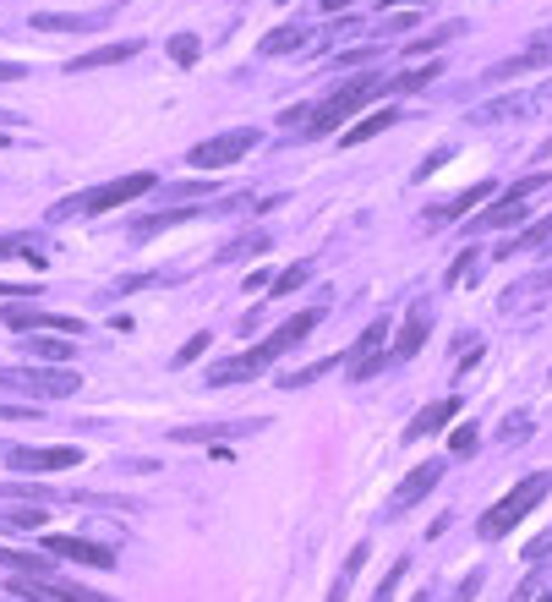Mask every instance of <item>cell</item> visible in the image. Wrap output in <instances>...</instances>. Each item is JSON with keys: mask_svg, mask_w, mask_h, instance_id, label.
I'll list each match as a JSON object with an SVG mask.
<instances>
[{"mask_svg": "<svg viewBox=\"0 0 552 602\" xmlns=\"http://www.w3.org/2000/svg\"><path fill=\"white\" fill-rule=\"evenodd\" d=\"M317 323H323V307L296 312V318H290V323H279V329L268 334V340L257 345V351H246V356H230V362H219L214 373H208V384H236V378H257L263 367H274L285 351H296V345L307 340V334L317 329Z\"/></svg>", "mask_w": 552, "mask_h": 602, "instance_id": "1", "label": "cell"}, {"mask_svg": "<svg viewBox=\"0 0 552 602\" xmlns=\"http://www.w3.org/2000/svg\"><path fill=\"white\" fill-rule=\"evenodd\" d=\"M525 214H531V208H525V198H514V192H503V198L492 203L487 214H476V219H471V236H476V230H509V225H520Z\"/></svg>", "mask_w": 552, "mask_h": 602, "instance_id": "13", "label": "cell"}, {"mask_svg": "<svg viewBox=\"0 0 552 602\" xmlns=\"http://www.w3.org/2000/svg\"><path fill=\"white\" fill-rule=\"evenodd\" d=\"M0 143H6V137H0Z\"/></svg>", "mask_w": 552, "mask_h": 602, "instance_id": "42", "label": "cell"}, {"mask_svg": "<svg viewBox=\"0 0 552 602\" xmlns=\"http://www.w3.org/2000/svg\"><path fill=\"white\" fill-rule=\"evenodd\" d=\"M33 416H39L33 405H0V422H33Z\"/></svg>", "mask_w": 552, "mask_h": 602, "instance_id": "34", "label": "cell"}, {"mask_svg": "<svg viewBox=\"0 0 552 602\" xmlns=\"http://www.w3.org/2000/svg\"><path fill=\"white\" fill-rule=\"evenodd\" d=\"M11 592H33V597H50V602H115V597L93 592V586L61 581V575H50V570L28 575V581H11Z\"/></svg>", "mask_w": 552, "mask_h": 602, "instance_id": "8", "label": "cell"}, {"mask_svg": "<svg viewBox=\"0 0 552 602\" xmlns=\"http://www.w3.org/2000/svg\"><path fill=\"white\" fill-rule=\"evenodd\" d=\"M471 258H476V252L465 247V252H460V263H454V269H449V285H460V280H465V269H471Z\"/></svg>", "mask_w": 552, "mask_h": 602, "instance_id": "38", "label": "cell"}, {"mask_svg": "<svg viewBox=\"0 0 552 602\" xmlns=\"http://www.w3.org/2000/svg\"><path fill=\"white\" fill-rule=\"evenodd\" d=\"M438 72H443V66H438V61H427V66H416V72H399V77H389V83H394V94H416V88L438 83Z\"/></svg>", "mask_w": 552, "mask_h": 602, "instance_id": "21", "label": "cell"}, {"mask_svg": "<svg viewBox=\"0 0 552 602\" xmlns=\"http://www.w3.org/2000/svg\"><path fill=\"white\" fill-rule=\"evenodd\" d=\"M339 6H350V0H323V11H339Z\"/></svg>", "mask_w": 552, "mask_h": 602, "instance_id": "41", "label": "cell"}, {"mask_svg": "<svg viewBox=\"0 0 552 602\" xmlns=\"http://www.w3.org/2000/svg\"><path fill=\"white\" fill-rule=\"evenodd\" d=\"M389 126H394V110H378V115H367V121H361V126H350V132L339 137V143H345V148H356V143H367V137L389 132Z\"/></svg>", "mask_w": 552, "mask_h": 602, "instance_id": "20", "label": "cell"}, {"mask_svg": "<svg viewBox=\"0 0 552 602\" xmlns=\"http://www.w3.org/2000/svg\"><path fill=\"white\" fill-rule=\"evenodd\" d=\"M0 564H11L17 575H39V570H44L39 553H11V548H0Z\"/></svg>", "mask_w": 552, "mask_h": 602, "instance_id": "29", "label": "cell"}, {"mask_svg": "<svg viewBox=\"0 0 552 602\" xmlns=\"http://www.w3.org/2000/svg\"><path fill=\"white\" fill-rule=\"evenodd\" d=\"M383 94H394V83H383L378 72L356 77V83H345V88H334L328 99H317L312 110H307V137H323V132H334V126H345L361 104H372V99H383Z\"/></svg>", "mask_w": 552, "mask_h": 602, "instance_id": "2", "label": "cell"}, {"mask_svg": "<svg viewBox=\"0 0 552 602\" xmlns=\"http://www.w3.org/2000/svg\"><path fill=\"white\" fill-rule=\"evenodd\" d=\"M170 55H175L181 66H192V61H197V33H175V39H170Z\"/></svg>", "mask_w": 552, "mask_h": 602, "instance_id": "31", "label": "cell"}, {"mask_svg": "<svg viewBox=\"0 0 552 602\" xmlns=\"http://www.w3.org/2000/svg\"><path fill=\"white\" fill-rule=\"evenodd\" d=\"M525 104L520 99H503V104H492V110H481V121H498V115H520Z\"/></svg>", "mask_w": 552, "mask_h": 602, "instance_id": "36", "label": "cell"}, {"mask_svg": "<svg viewBox=\"0 0 552 602\" xmlns=\"http://www.w3.org/2000/svg\"><path fill=\"white\" fill-rule=\"evenodd\" d=\"M547 493H552V477H547V471H536V477H525L520 488L509 493V499H498V504L487 509V515H481V537L492 542V537H503V531H509V526H520V520L531 515V509L542 504Z\"/></svg>", "mask_w": 552, "mask_h": 602, "instance_id": "4", "label": "cell"}, {"mask_svg": "<svg viewBox=\"0 0 552 602\" xmlns=\"http://www.w3.org/2000/svg\"><path fill=\"white\" fill-rule=\"evenodd\" d=\"M39 548L50 553V559H72V564H88V570H115V553L104 548V542H88V537H61V531H50V537H39Z\"/></svg>", "mask_w": 552, "mask_h": 602, "instance_id": "7", "label": "cell"}, {"mask_svg": "<svg viewBox=\"0 0 552 602\" xmlns=\"http://www.w3.org/2000/svg\"><path fill=\"white\" fill-rule=\"evenodd\" d=\"M367 542H356V548H350V559H345V570H339V581L328 586V602H345L350 597V586H356V575H361V564H367Z\"/></svg>", "mask_w": 552, "mask_h": 602, "instance_id": "18", "label": "cell"}, {"mask_svg": "<svg viewBox=\"0 0 552 602\" xmlns=\"http://www.w3.org/2000/svg\"><path fill=\"white\" fill-rule=\"evenodd\" d=\"M6 252H22L33 269H44V247H39V236H28V230H22V236H0V258H6Z\"/></svg>", "mask_w": 552, "mask_h": 602, "instance_id": "22", "label": "cell"}, {"mask_svg": "<svg viewBox=\"0 0 552 602\" xmlns=\"http://www.w3.org/2000/svg\"><path fill=\"white\" fill-rule=\"evenodd\" d=\"M438 482H443V460H427V466H416V471H410V477L394 488L389 515H405V509H410V504H421L432 488H438Z\"/></svg>", "mask_w": 552, "mask_h": 602, "instance_id": "10", "label": "cell"}, {"mask_svg": "<svg viewBox=\"0 0 552 602\" xmlns=\"http://www.w3.org/2000/svg\"><path fill=\"white\" fill-rule=\"evenodd\" d=\"M399 581H405V559H399V564H394V570H389V581H383V586H378V602H389V597H394V586H399Z\"/></svg>", "mask_w": 552, "mask_h": 602, "instance_id": "35", "label": "cell"}, {"mask_svg": "<svg viewBox=\"0 0 552 602\" xmlns=\"http://www.w3.org/2000/svg\"><path fill=\"white\" fill-rule=\"evenodd\" d=\"M378 6L389 11V6H427V0H378Z\"/></svg>", "mask_w": 552, "mask_h": 602, "instance_id": "40", "label": "cell"}, {"mask_svg": "<svg viewBox=\"0 0 552 602\" xmlns=\"http://www.w3.org/2000/svg\"><path fill=\"white\" fill-rule=\"evenodd\" d=\"M460 28H465V22H443L438 33H427V39H416V44H410V55H427V50H443V44H449V39H454V33H460Z\"/></svg>", "mask_w": 552, "mask_h": 602, "instance_id": "28", "label": "cell"}, {"mask_svg": "<svg viewBox=\"0 0 552 602\" xmlns=\"http://www.w3.org/2000/svg\"><path fill=\"white\" fill-rule=\"evenodd\" d=\"M208 345H214V340H208V334H192V340L181 345V356H175V362H181V367H186V362H197V356H203Z\"/></svg>", "mask_w": 552, "mask_h": 602, "instance_id": "33", "label": "cell"}, {"mask_svg": "<svg viewBox=\"0 0 552 602\" xmlns=\"http://www.w3.org/2000/svg\"><path fill=\"white\" fill-rule=\"evenodd\" d=\"M159 181L148 176V170H132V176H115V181H99L93 192H77V198L55 203L50 214L55 219H77V214H110V208H126L132 198H143V192H154Z\"/></svg>", "mask_w": 552, "mask_h": 602, "instance_id": "3", "label": "cell"}, {"mask_svg": "<svg viewBox=\"0 0 552 602\" xmlns=\"http://www.w3.org/2000/svg\"><path fill=\"white\" fill-rule=\"evenodd\" d=\"M547 602H552V597H547Z\"/></svg>", "mask_w": 552, "mask_h": 602, "instance_id": "43", "label": "cell"}, {"mask_svg": "<svg viewBox=\"0 0 552 602\" xmlns=\"http://www.w3.org/2000/svg\"><path fill=\"white\" fill-rule=\"evenodd\" d=\"M28 351L39 356V362H55V367H61V362H72V345H66V340H55V334H44V340H28Z\"/></svg>", "mask_w": 552, "mask_h": 602, "instance_id": "25", "label": "cell"}, {"mask_svg": "<svg viewBox=\"0 0 552 602\" xmlns=\"http://www.w3.org/2000/svg\"><path fill=\"white\" fill-rule=\"evenodd\" d=\"M77 449L72 444H61V449H11L6 455V466L11 471H66V466H77Z\"/></svg>", "mask_w": 552, "mask_h": 602, "instance_id": "12", "label": "cell"}, {"mask_svg": "<svg viewBox=\"0 0 552 602\" xmlns=\"http://www.w3.org/2000/svg\"><path fill=\"white\" fill-rule=\"evenodd\" d=\"M6 323H17V329L39 323V329H55V334H82V323H77V318H55V312H28V307H6Z\"/></svg>", "mask_w": 552, "mask_h": 602, "instance_id": "17", "label": "cell"}, {"mask_svg": "<svg viewBox=\"0 0 552 602\" xmlns=\"http://www.w3.org/2000/svg\"><path fill=\"white\" fill-rule=\"evenodd\" d=\"M454 416H460V400H454V395H449V400H438V405H427V411H421V416H416V422H410V427H405V438H410V444H416V438H427V433H438V427H443V422H454Z\"/></svg>", "mask_w": 552, "mask_h": 602, "instance_id": "16", "label": "cell"}, {"mask_svg": "<svg viewBox=\"0 0 552 602\" xmlns=\"http://www.w3.org/2000/svg\"><path fill=\"white\" fill-rule=\"evenodd\" d=\"M11 77H22V66H11V61H0V83H11Z\"/></svg>", "mask_w": 552, "mask_h": 602, "instance_id": "39", "label": "cell"}, {"mask_svg": "<svg viewBox=\"0 0 552 602\" xmlns=\"http://www.w3.org/2000/svg\"><path fill=\"white\" fill-rule=\"evenodd\" d=\"M0 384L22 389V395H39V400H61V395H72V389H82L77 373H66V367H11Z\"/></svg>", "mask_w": 552, "mask_h": 602, "instance_id": "6", "label": "cell"}, {"mask_svg": "<svg viewBox=\"0 0 552 602\" xmlns=\"http://www.w3.org/2000/svg\"><path fill=\"white\" fill-rule=\"evenodd\" d=\"M427 329H432V307L416 301V307L405 312V323H399V334H394V362H410V356L427 345Z\"/></svg>", "mask_w": 552, "mask_h": 602, "instance_id": "11", "label": "cell"}, {"mask_svg": "<svg viewBox=\"0 0 552 602\" xmlns=\"http://www.w3.org/2000/svg\"><path fill=\"white\" fill-rule=\"evenodd\" d=\"M104 17H110V11H88V17H61V11H39V17H33V28H39V33H93V28H104Z\"/></svg>", "mask_w": 552, "mask_h": 602, "instance_id": "15", "label": "cell"}, {"mask_svg": "<svg viewBox=\"0 0 552 602\" xmlns=\"http://www.w3.org/2000/svg\"><path fill=\"white\" fill-rule=\"evenodd\" d=\"M44 515L39 509H0V531H39Z\"/></svg>", "mask_w": 552, "mask_h": 602, "instance_id": "26", "label": "cell"}, {"mask_svg": "<svg viewBox=\"0 0 552 602\" xmlns=\"http://www.w3.org/2000/svg\"><path fill=\"white\" fill-rule=\"evenodd\" d=\"M252 148H257V126H236V132H219V137H208V143H197L192 165L197 170H225V165H236L241 154H252Z\"/></svg>", "mask_w": 552, "mask_h": 602, "instance_id": "5", "label": "cell"}, {"mask_svg": "<svg viewBox=\"0 0 552 602\" xmlns=\"http://www.w3.org/2000/svg\"><path fill=\"white\" fill-rule=\"evenodd\" d=\"M307 44V28H274L263 39V55H290V50H301Z\"/></svg>", "mask_w": 552, "mask_h": 602, "instance_id": "23", "label": "cell"}, {"mask_svg": "<svg viewBox=\"0 0 552 602\" xmlns=\"http://www.w3.org/2000/svg\"><path fill=\"white\" fill-rule=\"evenodd\" d=\"M536 66H552V33H542L536 44H525L520 55H509V61L487 66V83H509V77H525L536 72Z\"/></svg>", "mask_w": 552, "mask_h": 602, "instance_id": "9", "label": "cell"}, {"mask_svg": "<svg viewBox=\"0 0 552 602\" xmlns=\"http://www.w3.org/2000/svg\"><path fill=\"white\" fill-rule=\"evenodd\" d=\"M449 449H454V455H471V449H476V427H471V422L454 427V433H449Z\"/></svg>", "mask_w": 552, "mask_h": 602, "instance_id": "32", "label": "cell"}, {"mask_svg": "<svg viewBox=\"0 0 552 602\" xmlns=\"http://www.w3.org/2000/svg\"><path fill=\"white\" fill-rule=\"evenodd\" d=\"M487 192H492V187H471V192H465V198H454L449 208H438V214H432V225H449L454 214H465V208H476L481 198H487Z\"/></svg>", "mask_w": 552, "mask_h": 602, "instance_id": "27", "label": "cell"}, {"mask_svg": "<svg viewBox=\"0 0 552 602\" xmlns=\"http://www.w3.org/2000/svg\"><path fill=\"white\" fill-rule=\"evenodd\" d=\"M137 50H143V44H137V39H126V44H99V50H88V55H77V61L72 66H66V72H99V66H115V61H132V55Z\"/></svg>", "mask_w": 552, "mask_h": 602, "instance_id": "14", "label": "cell"}, {"mask_svg": "<svg viewBox=\"0 0 552 602\" xmlns=\"http://www.w3.org/2000/svg\"><path fill=\"white\" fill-rule=\"evenodd\" d=\"M203 208H164V214H154V219H137L132 225V236L143 241V236H154V230H170V225H186V219H197Z\"/></svg>", "mask_w": 552, "mask_h": 602, "instance_id": "19", "label": "cell"}, {"mask_svg": "<svg viewBox=\"0 0 552 602\" xmlns=\"http://www.w3.org/2000/svg\"><path fill=\"white\" fill-rule=\"evenodd\" d=\"M547 236H552V214L542 219V225H531V230H525V236H514V241H509V247H503V252H498V258H514V252H536V247H542V241H547Z\"/></svg>", "mask_w": 552, "mask_h": 602, "instance_id": "24", "label": "cell"}, {"mask_svg": "<svg viewBox=\"0 0 552 602\" xmlns=\"http://www.w3.org/2000/svg\"><path fill=\"white\" fill-rule=\"evenodd\" d=\"M307 280H312V269H307V263H296V269H285L274 285H268V291H274V296H290L296 285H307Z\"/></svg>", "mask_w": 552, "mask_h": 602, "instance_id": "30", "label": "cell"}, {"mask_svg": "<svg viewBox=\"0 0 552 602\" xmlns=\"http://www.w3.org/2000/svg\"><path fill=\"white\" fill-rule=\"evenodd\" d=\"M520 438H531V416H509V444H520Z\"/></svg>", "mask_w": 552, "mask_h": 602, "instance_id": "37", "label": "cell"}]
</instances>
